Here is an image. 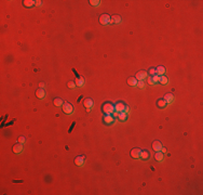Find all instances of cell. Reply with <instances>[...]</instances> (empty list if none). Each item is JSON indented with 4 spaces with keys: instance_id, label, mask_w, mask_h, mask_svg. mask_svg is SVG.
Returning a JSON list of instances; mask_svg holds the SVG:
<instances>
[{
    "instance_id": "cell-1",
    "label": "cell",
    "mask_w": 203,
    "mask_h": 195,
    "mask_svg": "<svg viewBox=\"0 0 203 195\" xmlns=\"http://www.w3.org/2000/svg\"><path fill=\"white\" fill-rule=\"evenodd\" d=\"M103 112L105 114H112L114 112V104L106 102L103 105Z\"/></svg>"
},
{
    "instance_id": "cell-2",
    "label": "cell",
    "mask_w": 203,
    "mask_h": 195,
    "mask_svg": "<svg viewBox=\"0 0 203 195\" xmlns=\"http://www.w3.org/2000/svg\"><path fill=\"white\" fill-rule=\"evenodd\" d=\"M62 110H63V112L65 114L69 115V114H71L74 112V106L71 105L69 102H64V104L62 105Z\"/></svg>"
},
{
    "instance_id": "cell-3",
    "label": "cell",
    "mask_w": 203,
    "mask_h": 195,
    "mask_svg": "<svg viewBox=\"0 0 203 195\" xmlns=\"http://www.w3.org/2000/svg\"><path fill=\"white\" fill-rule=\"evenodd\" d=\"M100 23L102 25H107V24H111L112 23V20H111V18L108 14H102L100 16Z\"/></svg>"
},
{
    "instance_id": "cell-4",
    "label": "cell",
    "mask_w": 203,
    "mask_h": 195,
    "mask_svg": "<svg viewBox=\"0 0 203 195\" xmlns=\"http://www.w3.org/2000/svg\"><path fill=\"white\" fill-rule=\"evenodd\" d=\"M125 107H126V105L123 102H117L114 104V110H116L117 113L124 112V110H125Z\"/></svg>"
},
{
    "instance_id": "cell-5",
    "label": "cell",
    "mask_w": 203,
    "mask_h": 195,
    "mask_svg": "<svg viewBox=\"0 0 203 195\" xmlns=\"http://www.w3.org/2000/svg\"><path fill=\"white\" fill-rule=\"evenodd\" d=\"M84 162H86V157L82 156V155L77 156V157L75 158V164H76L77 166H79V167H81V166L84 165Z\"/></svg>"
},
{
    "instance_id": "cell-6",
    "label": "cell",
    "mask_w": 203,
    "mask_h": 195,
    "mask_svg": "<svg viewBox=\"0 0 203 195\" xmlns=\"http://www.w3.org/2000/svg\"><path fill=\"white\" fill-rule=\"evenodd\" d=\"M104 122L106 124V125H110V124H112L113 122V116H112V114H106V115L104 116Z\"/></svg>"
},
{
    "instance_id": "cell-7",
    "label": "cell",
    "mask_w": 203,
    "mask_h": 195,
    "mask_svg": "<svg viewBox=\"0 0 203 195\" xmlns=\"http://www.w3.org/2000/svg\"><path fill=\"white\" fill-rule=\"evenodd\" d=\"M147 72L146 70H139V72H137L136 73V76H135V78L137 80H144L145 78L147 77Z\"/></svg>"
},
{
    "instance_id": "cell-8",
    "label": "cell",
    "mask_w": 203,
    "mask_h": 195,
    "mask_svg": "<svg viewBox=\"0 0 203 195\" xmlns=\"http://www.w3.org/2000/svg\"><path fill=\"white\" fill-rule=\"evenodd\" d=\"M83 105H84V107H87V110H90L91 107H93L94 102H93V100H92V99L88 98V99H86V100L83 101Z\"/></svg>"
},
{
    "instance_id": "cell-9",
    "label": "cell",
    "mask_w": 203,
    "mask_h": 195,
    "mask_svg": "<svg viewBox=\"0 0 203 195\" xmlns=\"http://www.w3.org/2000/svg\"><path fill=\"white\" fill-rule=\"evenodd\" d=\"M139 155H140V150L139 148H133L132 151H131V157L132 158H135V159H138L139 158Z\"/></svg>"
},
{
    "instance_id": "cell-10",
    "label": "cell",
    "mask_w": 203,
    "mask_h": 195,
    "mask_svg": "<svg viewBox=\"0 0 203 195\" xmlns=\"http://www.w3.org/2000/svg\"><path fill=\"white\" fill-rule=\"evenodd\" d=\"M36 96L38 98V99H44L45 96V91L44 89H42V88H39V89H37V91H36Z\"/></svg>"
},
{
    "instance_id": "cell-11",
    "label": "cell",
    "mask_w": 203,
    "mask_h": 195,
    "mask_svg": "<svg viewBox=\"0 0 203 195\" xmlns=\"http://www.w3.org/2000/svg\"><path fill=\"white\" fill-rule=\"evenodd\" d=\"M13 152L15 153V154H18V153H21L23 151V145H22V143H16V144L13 145Z\"/></svg>"
},
{
    "instance_id": "cell-12",
    "label": "cell",
    "mask_w": 203,
    "mask_h": 195,
    "mask_svg": "<svg viewBox=\"0 0 203 195\" xmlns=\"http://www.w3.org/2000/svg\"><path fill=\"white\" fill-rule=\"evenodd\" d=\"M161 148H162V143L160 141H153V143H152V150L153 151L158 152V151H161Z\"/></svg>"
},
{
    "instance_id": "cell-13",
    "label": "cell",
    "mask_w": 203,
    "mask_h": 195,
    "mask_svg": "<svg viewBox=\"0 0 203 195\" xmlns=\"http://www.w3.org/2000/svg\"><path fill=\"white\" fill-rule=\"evenodd\" d=\"M137 80L135 77H129L127 78V84L131 87H134V86H137Z\"/></svg>"
},
{
    "instance_id": "cell-14",
    "label": "cell",
    "mask_w": 203,
    "mask_h": 195,
    "mask_svg": "<svg viewBox=\"0 0 203 195\" xmlns=\"http://www.w3.org/2000/svg\"><path fill=\"white\" fill-rule=\"evenodd\" d=\"M149 157H150V153L148 152V151H140V155H139V158H142V159H149Z\"/></svg>"
},
{
    "instance_id": "cell-15",
    "label": "cell",
    "mask_w": 203,
    "mask_h": 195,
    "mask_svg": "<svg viewBox=\"0 0 203 195\" xmlns=\"http://www.w3.org/2000/svg\"><path fill=\"white\" fill-rule=\"evenodd\" d=\"M156 73H157V75H159V76H162V75L165 73V67L162 66V65H160V66H158L156 68Z\"/></svg>"
},
{
    "instance_id": "cell-16",
    "label": "cell",
    "mask_w": 203,
    "mask_h": 195,
    "mask_svg": "<svg viewBox=\"0 0 203 195\" xmlns=\"http://www.w3.org/2000/svg\"><path fill=\"white\" fill-rule=\"evenodd\" d=\"M23 4L25 6H27V8H31V6H34L36 4V1H34V0H24Z\"/></svg>"
},
{
    "instance_id": "cell-17",
    "label": "cell",
    "mask_w": 203,
    "mask_h": 195,
    "mask_svg": "<svg viewBox=\"0 0 203 195\" xmlns=\"http://www.w3.org/2000/svg\"><path fill=\"white\" fill-rule=\"evenodd\" d=\"M163 158H164V156H163V153L162 152H160V151H158L155 154V159L157 162H162L163 160Z\"/></svg>"
},
{
    "instance_id": "cell-18",
    "label": "cell",
    "mask_w": 203,
    "mask_h": 195,
    "mask_svg": "<svg viewBox=\"0 0 203 195\" xmlns=\"http://www.w3.org/2000/svg\"><path fill=\"white\" fill-rule=\"evenodd\" d=\"M166 101L164 99H160L157 101V105H158V107H160V108H164V107L166 106Z\"/></svg>"
},
{
    "instance_id": "cell-19",
    "label": "cell",
    "mask_w": 203,
    "mask_h": 195,
    "mask_svg": "<svg viewBox=\"0 0 203 195\" xmlns=\"http://www.w3.org/2000/svg\"><path fill=\"white\" fill-rule=\"evenodd\" d=\"M53 104H54V106H56V107H58V106H62L64 104V101L61 99V98H55L54 99V101H53Z\"/></svg>"
},
{
    "instance_id": "cell-20",
    "label": "cell",
    "mask_w": 203,
    "mask_h": 195,
    "mask_svg": "<svg viewBox=\"0 0 203 195\" xmlns=\"http://www.w3.org/2000/svg\"><path fill=\"white\" fill-rule=\"evenodd\" d=\"M163 99L166 101V103H171V102H173V100H174V96H173L172 93H166Z\"/></svg>"
},
{
    "instance_id": "cell-21",
    "label": "cell",
    "mask_w": 203,
    "mask_h": 195,
    "mask_svg": "<svg viewBox=\"0 0 203 195\" xmlns=\"http://www.w3.org/2000/svg\"><path fill=\"white\" fill-rule=\"evenodd\" d=\"M118 118H119V120H121V122H124V120L127 118V113L120 112L119 114H118Z\"/></svg>"
},
{
    "instance_id": "cell-22",
    "label": "cell",
    "mask_w": 203,
    "mask_h": 195,
    "mask_svg": "<svg viewBox=\"0 0 203 195\" xmlns=\"http://www.w3.org/2000/svg\"><path fill=\"white\" fill-rule=\"evenodd\" d=\"M75 84H76V86H78V87H82L83 84H84V79H83L82 77L76 78V80H75Z\"/></svg>"
},
{
    "instance_id": "cell-23",
    "label": "cell",
    "mask_w": 203,
    "mask_h": 195,
    "mask_svg": "<svg viewBox=\"0 0 203 195\" xmlns=\"http://www.w3.org/2000/svg\"><path fill=\"white\" fill-rule=\"evenodd\" d=\"M168 78H166L164 75H162V76H159V82L162 84H168Z\"/></svg>"
},
{
    "instance_id": "cell-24",
    "label": "cell",
    "mask_w": 203,
    "mask_h": 195,
    "mask_svg": "<svg viewBox=\"0 0 203 195\" xmlns=\"http://www.w3.org/2000/svg\"><path fill=\"white\" fill-rule=\"evenodd\" d=\"M111 20H112V23H120L121 22V16L118 14H114L111 16Z\"/></svg>"
},
{
    "instance_id": "cell-25",
    "label": "cell",
    "mask_w": 203,
    "mask_h": 195,
    "mask_svg": "<svg viewBox=\"0 0 203 195\" xmlns=\"http://www.w3.org/2000/svg\"><path fill=\"white\" fill-rule=\"evenodd\" d=\"M147 73H148L149 75H151V76H155V75L157 74V73H156V68H155V67H151V68H149V70L147 72Z\"/></svg>"
},
{
    "instance_id": "cell-26",
    "label": "cell",
    "mask_w": 203,
    "mask_h": 195,
    "mask_svg": "<svg viewBox=\"0 0 203 195\" xmlns=\"http://www.w3.org/2000/svg\"><path fill=\"white\" fill-rule=\"evenodd\" d=\"M67 86L70 88V89H75L76 88V84H75V81H68Z\"/></svg>"
},
{
    "instance_id": "cell-27",
    "label": "cell",
    "mask_w": 203,
    "mask_h": 195,
    "mask_svg": "<svg viewBox=\"0 0 203 195\" xmlns=\"http://www.w3.org/2000/svg\"><path fill=\"white\" fill-rule=\"evenodd\" d=\"M137 87L140 88V89H144V87H145V84H144L143 80H138L137 81Z\"/></svg>"
},
{
    "instance_id": "cell-28",
    "label": "cell",
    "mask_w": 203,
    "mask_h": 195,
    "mask_svg": "<svg viewBox=\"0 0 203 195\" xmlns=\"http://www.w3.org/2000/svg\"><path fill=\"white\" fill-rule=\"evenodd\" d=\"M89 2H90L91 6H95L100 4V1H99V0H90Z\"/></svg>"
},
{
    "instance_id": "cell-29",
    "label": "cell",
    "mask_w": 203,
    "mask_h": 195,
    "mask_svg": "<svg viewBox=\"0 0 203 195\" xmlns=\"http://www.w3.org/2000/svg\"><path fill=\"white\" fill-rule=\"evenodd\" d=\"M151 78H152V80H153V82L155 84H157V82H159V75H155V76H151Z\"/></svg>"
},
{
    "instance_id": "cell-30",
    "label": "cell",
    "mask_w": 203,
    "mask_h": 195,
    "mask_svg": "<svg viewBox=\"0 0 203 195\" xmlns=\"http://www.w3.org/2000/svg\"><path fill=\"white\" fill-rule=\"evenodd\" d=\"M17 141L19 142V143H25V141H26V138L25 136H18V139H17Z\"/></svg>"
},
{
    "instance_id": "cell-31",
    "label": "cell",
    "mask_w": 203,
    "mask_h": 195,
    "mask_svg": "<svg viewBox=\"0 0 203 195\" xmlns=\"http://www.w3.org/2000/svg\"><path fill=\"white\" fill-rule=\"evenodd\" d=\"M147 81H148V84H155V82H153V80H152V78H151V77H149Z\"/></svg>"
},
{
    "instance_id": "cell-32",
    "label": "cell",
    "mask_w": 203,
    "mask_h": 195,
    "mask_svg": "<svg viewBox=\"0 0 203 195\" xmlns=\"http://www.w3.org/2000/svg\"><path fill=\"white\" fill-rule=\"evenodd\" d=\"M36 6H42V2H41V1H36Z\"/></svg>"
},
{
    "instance_id": "cell-33",
    "label": "cell",
    "mask_w": 203,
    "mask_h": 195,
    "mask_svg": "<svg viewBox=\"0 0 203 195\" xmlns=\"http://www.w3.org/2000/svg\"><path fill=\"white\" fill-rule=\"evenodd\" d=\"M161 152H162V153H165V152H166V148H163V146H162V148H161Z\"/></svg>"
},
{
    "instance_id": "cell-34",
    "label": "cell",
    "mask_w": 203,
    "mask_h": 195,
    "mask_svg": "<svg viewBox=\"0 0 203 195\" xmlns=\"http://www.w3.org/2000/svg\"><path fill=\"white\" fill-rule=\"evenodd\" d=\"M39 87H40V88H43V87H44V84H43V82H40V84H39Z\"/></svg>"
}]
</instances>
